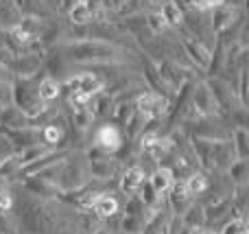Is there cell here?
Segmentation results:
<instances>
[{
	"mask_svg": "<svg viewBox=\"0 0 249 234\" xmlns=\"http://www.w3.org/2000/svg\"><path fill=\"white\" fill-rule=\"evenodd\" d=\"M2 39H4V29H0V48H2Z\"/></svg>",
	"mask_w": 249,
	"mask_h": 234,
	"instance_id": "cell-33",
	"label": "cell"
},
{
	"mask_svg": "<svg viewBox=\"0 0 249 234\" xmlns=\"http://www.w3.org/2000/svg\"><path fill=\"white\" fill-rule=\"evenodd\" d=\"M155 68H158L160 79L164 81V86H166V88H181L186 83L184 81V72H186V70L181 68L175 59L164 57L160 64H155Z\"/></svg>",
	"mask_w": 249,
	"mask_h": 234,
	"instance_id": "cell-5",
	"label": "cell"
},
{
	"mask_svg": "<svg viewBox=\"0 0 249 234\" xmlns=\"http://www.w3.org/2000/svg\"><path fill=\"white\" fill-rule=\"evenodd\" d=\"M142 186H144V171H142L140 166H131V169L123 175L121 188L127 195H133V193H138Z\"/></svg>",
	"mask_w": 249,
	"mask_h": 234,
	"instance_id": "cell-13",
	"label": "cell"
},
{
	"mask_svg": "<svg viewBox=\"0 0 249 234\" xmlns=\"http://www.w3.org/2000/svg\"><path fill=\"white\" fill-rule=\"evenodd\" d=\"M136 112L142 118H160L168 112V101L162 94L146 90L136 99Z\"/></svg>",
	"mask_w": 249,
	"mask_h": 234,
	"instance_id": "cell-3",
	"label": "cell"
},
{
	"mask_svg": "<svg viewBox=\"0 0 249 234\" xmlns=\"http://www.w3.org/2000/svg\"><path fill=\"white\" fill-rule=\"evenodd\" d=\"M193 108L197 109V114H210L212 109L216 108L214 105V99H212L210 90H208L206 83H199L197 88H195V94H193Z\"/></svg>",
	"mask_w": 249,
	"mask_h": 234,
	"instance_id": "cell-10",
	"label": "cell"
},
{
	"mask_svg": "<svg viewBox=\"0 0 249 234\" xmlns=\"http://www.w3.org/2000/svg\"><path fill=\"white\" fill-rule=\"evenodd\" d=\"M193 234H208L203 228H193Z\"/></svg>",
	"mask_w": 249,
	"mask_h": 234,
	"instance_id": "cell-32",
	"label": "cell"
},
{
	"mask_svg": "<svg viewBox=\"0 0 249 234\" xmlns=\"http://www.w3.org/2000/svg\"><path fill=\"white\" fill-rule=\"evenodd\" d=\"M61 55L79 64H121L124 59L123 48L116 44L99 42V39H79L61 46Z\"/></svg>",
	"mask_w": 249,
	"mask_h": 234,
	"instance_id": "cell-1",
	"label": "cell"
},
{
	"mask_svg": "<svg viewBox=\"0 0 249 234\" xmlns=\"http://www.w3.org/2000/svg\"><path fill=\"white\" fill-rule=\"evenodd\" d=\"M92 171H94L96 175H107L109 171H112V166H109L107 160H94L92 162Z\"/></svg>",
	"mask_w": 249,
	"mask_h": 234,
	"instance_id": "cell-28",
	"label": "cell"
},
{
	"mask_svg": "<svg viewBox=\"0 0 249 234\" xmlns=\"http://www.w3.org/2000/svg\"><path fill=\"white\" fill-rule=\"evenodd\" d=\"M181 51L184 55H188V59L193 61V66H197L199 70H206L208 68V61H210V48L199 44L197 39L193 37H184L181 39Z\"/></svg>",
	"mask_w": 249,
	"mask_h": 234,
	"instance_id": "cell-6",
	"label": "cell"
},
{
	"mask_svg": "<svg viewBox=\"0 0 249 234\" xmlns=\"http://www.w3.org/2000/svg\"><path fill=\"white\" fill-rule=\"evenodd\" d=\"M221 234H249L245 219H232V221L223 228V232Z\"/></svg>",
	"mask_w": 249,
	"mask_h": 234,
	"instance_id": "cell-24",
	"label": "cell"
},
{
	"mask_svg": "<svg viewBox=\"0 0 249 234\" xmlns=\"http://www.w3.org/2000/svg\"><path fill=\"white\" fill-rule=\"evenodd\" d=\"M121 131L114 125H103L96 131V144H99L103 151H116L121 147Z\"/></svg>",
	"mask_w": 249,
	"mask_h": 234,
	"instance_id": "cell-9",
	"label": "cell"
},
{
	"mask_svg": "<svg viewBox=\"0 0 249 234\" xmlns=\"http://www.w3.org/2000/svg\"><path fill=\"white\" fill-rule=\"evenodd\" d=\"M64 59L66 57L61 55V51H51L48 55H44V64H42V68H44V72H46V77H51V79H57V74H61L64 72Z\"/></svg>",
	"mask_w": 249,
	"mask_h": 234,
	"instance_id": "cell-15",
	"label": "cell"
},
{
	"mask_svg": "<svg viewBox=\"0 0 249 234\" xmlns=\"http://www.w3.org/2000/svg\"><path fill=\"white\" fill-rule=\"evenodd\" d=\"M59 94H61V86H59V81L57 79H51V77H42L39 79V83H37V99H39V103H51V101H55V99H59Z\"/></svg>",
	"mask_w": 249,
	"mask_h": 234,
	"instance_id": "cell-12",
	"label": "cell"
},
{
	"mask_svg": "<svg viewBox=\"0 0 249 234\" xmlns=\"http://www.w3.org/2000/svg\"><path fill=\"white\" fill-rule=\"evenodd\" d=\"M173 188V195H171V199H173V206L175 208H179V213H181V206L188 201V195H186V188H184V182H179V184H175V186H171Z\"/></svg>",
	"mask_w": 249,
	"mask_h": 234,
	"instance_id": "cell-22",
	"label": "cell"
},
{
	"mask_svg": "<svg viewBox=\"0 0 249 234\" xmlns=\"http://www.w3.org/2000/svg\"><path fill=\"white\" fill-rule=\"evenodd\" d=\"M42 2L46 4L51 11H57V9H59V0H42Z\"/></svg>",
	"mask_w": 249,
	"mask_h": 234,
	"instance_id": "cell-31",
	"label": "cell"
},
{
	"mask_svg": "<svg viewBox=\"0 0 249 234\" xmlns=\"http://www.w3.org/2000/svg\"><path fill=\"white\" fill-rule=\"evenodd\" d=\"M22 13L18 11V7L13 4V0H0V29H11L20 22Z\"/></svg>",
	"mask_w": 249,
	"mask_h": 234,
	"instance_id": "cell-14",
	"label": "cell"
},
{
	"mask_svg": "<svg viewBox=\"0 0 249 234\" xmlns=\"http://www.w3.org/2000/svg\"><path fill=\"white\" fill-rule=\"evenodd\" d=\"M22 166V162H20V158H9L7 162H2L0 164V175H4V178H9L11 173H16L18 169Z\"/></svg>",
	"mask_w": 249,
	"mask_h": 234,
	"instance_id": "cell-26",
	"label": "cell"
},
{
	"mask_svg": "<svg viewBox=\"0 0 249 234\" xmlns=\"http://www.w3.org/2000/svg\"><path fill=\"white\" fill-rule=\"evenodd\" d=\"M42 64H44V53H24V55L13 57L9 72H13L16 77H35L42 70Z\"/></svg>",
	"mask_w": 249,
	"mask_h": 234,
	"instance_id": "cell-4",
	"label": "cell"
},
{
	"mask_svg": "<svg viewBox=\"0 0 249 234\" xmlns=\"http://www.w3.org/2000/svg\"><path fill=\"white\" fill-rule=\"evenodd\" d=\"M42 136H44V140H46L48 144L59 143V140H61V127H57V125H53V123H51V125L44 127Z\"/></svg>",
	"mask_w": 249,
	"mask_h": 234,
	"instance_id": "cell-25",
	"label": "cell"
},
{
	"mask_svg": "<svg viewBox=\"0 0 249 234\" xmlns=\"http://www.w3.org/2000/svg\"><path fill=\"white\" fill-rule=\"evenodd\" d=\"M234 140H236V144H232L234 149H236V153L241 158H245L247 156V131L243 129H236V134H234Z\"/></svg>",
	"mask_w": 249,
	"mask_h": 234,
	"instance_id": "cell-23",
	"label": "cell"
},
{
	"mask_svg": "<svg viewBox=\"0 0 249 234\" xmlns=\"http://www.w3.org/2000/svg\"><path fill=\"white\" fill-rule=\"evenodd\" d=\"M37 83H39V74H35V77H16L11 83V101L16 103L13 108H18L29 118L37 116L46 108L37 99Z\"/></svg>",
	"mask_w": 249,
	"mask_h": 234,
	"instance_id": "cell-2",
	"label": "cell"
},
{
	"mask_svg": "<svg viewBox=\"0 0 249 234\" xmlns=\"http://www.w3.org/2000/svg\"><path fill=\"white\" fill-rule=\"evenodd\" d=\"M179 2H188V0H179Z\"/></svg>",
	"mask_w": 249,
	"mask_h": 234,
	"instance_id": "cell-35",
	"label": "cell"
},
{
	"mask_svg": "<svg viewBox=\"0 0 249 234\" xmlns=\"http://www.w3.org/2000/svg\"><path fill=\"white\" fill-rule=\"evenodd\" d=\"M68 20H70V24H72V26H83V24H90V22H94V18H92L90 9L86 7V2H77L68 11Z\"/></svg>",
	"mask_w": 249,
	"mask_h": 234,
	"instance_id": "cell-20",
	"label": "cell"
},
{
	"mask_svg": "<svg viewBox=\"0 0 249 234\" xmlns=\"http://www.w3.org/2000/svg\"><path fill=\"white\" fill-rule=\"evenodd\" d=\"M11 195H9L7 191H0V213H9V208H11Z\"/></svg>",
	"mask_w": 249,
	"mask_h": 234,
	"instance_id": "cell-29",
	"label": "cell"
},
{
	"mask_svg": "<svg viewBox=\"0 0 249 234\" xmlns=\"http://www.w3.org/2000/svg\"><path fill=\"white\" fill-rule=\"evenodd\" d=\"M238 11L234 4H219L212 13V20H210V33H223L228 26H232L234 22L238 20Z\"/></svg>",
	"mask_w": 249,
	"mask_h": 234,
	"instance_id": "cell-7",
	"label": "cell"
},
{
	"mask_svg": "<svg viewBox=\"0 0 249 234\" xmlns=\"http://www.w3.org/2000/svg\"><path fill=\"white\" fill-rule=\"evenodd\" d=\"M77 2H79V0H59V9H61L64 13H68Z\"/></svg>",
	"mask_w": 249,
	"mask_h": 234,
	"instance_id": "cell-30",
	"label": "cell"
},
{
	"mask_svg": "<svg viewBox=\"0 0 249 234\" xmlns=\"http://www.w3.org/2000/svg\"><path fill=\"white\" fill-rule=\"evenodd\" d=\"M0 112H2V105H0Z\"/></svg>",
	"mask_w": 249,
	"mask_h": 234,
	"instance_id": "cell-36",
	"label": "cell"
},
{
	"mask_svg": "<svg viewBox=\"0 0 249 234\" xmlns=\"http://www.w3.org/2000/svg\"><path fill=\"white\" fill-rule=\"evenodd\" d=\"M160 16H162V20L166 22V26H173V29H181V24H184V11L179 9V4L171 2V0H164L162 4H160Z\"/></svg>",
	"mask_w": 249,
	"mask_h": 234,
	"instance_id": "cell-11",
	"label": "cell"
},
{
	"mask_svg": "<svg viewBox=\"0 0 249 234\" xmlns=\"http://www.w3.org/2000/svg\"><path fill=\"white\" fill-rule=\"evenodd\" d=\"M9 101H11V83L0 79V105L9 103Z\"/></svg>",
	"mask_w": 249,
	"mask_h": 234,
	"instance_id": "cell-27",
	"label": "cell"
},
{
	"mask_svg": "<svg viewBox=\"0 0 249 234\" xmlns=\"http://www.w3.org/2000/svg\"><path fill=\"white\" fill-rule=\"evenodd\" d=\"M149 186L153 188L155 195H164V193H168L173 186V173L168 169H158L153 175H151Z\"/></svg>",
	"mask_w": 249,
	"mask_h": 234,
	"instance_id": "cell-16",
	"label": "cell"
},
{
	"mask_svg": "<svg viewBox=\"0 0 249 234\" xmlns=\"http://www.w3.org/2000/svg\"><path fill=\"white\" fill-rule=\"evenodd\" d=\"M206 186H208V180H206V175H201V173H193V175H190V178L184 182L186 195H188V197L201 195V193L206 191Z\"/></svg>",
	"mask_w": 249,
	"mask_h": 234,
	"instance_id": "cell-21",
	"label": "cell"
},
{
	"mask_svg": "<svg viewBox=\"0 0 249 234\" xmlns=\"http://www.w3.org/2000/svg\"><path fill=\"white\" fill-rule=\"evenodd\" d=\"M0 121L9 127H18V129H22V127H26V123H29L31 118L24 116L18 108H2V112H0Z\"/></svg>",
	"mask_w": 249,
	"mask_h": 234,
	"instance_id": "cell-19",
	"label": "cell"
},
{
	"mask_svg": "<svg viewBox=\"0 0 249 234\" xmlns=\"http://www.w3.org/2000/svg\"><path fill=\"white\" fill-rule=\"evenodd\" d=\"M223 68H225V46L221 44V39H216L214 51H210V61H208L206 72L210 77H216V74L223 72Z\"/></svg>",
	"mask_w": 249,
	"mask_h": 234,
	"instance_id": "cell-17",
	"label": "cell"
},
{
	"mask_svg": "<svg viewBox=\"0 0 249 234\" xmlns=\"http://www.w3.org/2000/svg\"><path fill=\"white\" fill-rule=\"evenodd\" d=\"M142 149H144V153H149L153 160H162L168 153V149H171V140L162 138V136H158V134H146L144 138H142Z\"/></svg>",
	"mask_w": 249,
	"mask_h": 234,
	"instance_id": "cell-8",
	"label": "cell"
},
{
	"mask_svg": "<svg viewBox=\"0 0 249 234\" xmlns=\"http://www.w3.org/2000/svg\"><path fill=\"white\" fill-rule=\"evenodd\" d=\"M79 2H83V0H79Z\"/></svg>",
	"mask_w": 249,
	"mask_h": 234,
	"instance_id": "cell-37",
	"label": "cell"
},
{
	"mask_svg": "<svg viewBox=\"0 0 249 234\" xmlns=\"http://www.w3.org/2000/svg\"><path fill=\"white\" fill-rule=\"evenodd\" d=\"M149 2H151V4H162L164 0H149Z\"/></svg>",
	"mask_w": 249,
	"mask_h": 234,
	"instance_id": "cell-34",
	"label": "cell"
},
{
	"mask_svg": "<svg viewBox=\"0 0 249 234\" xmlns=\"http://www.w3.org/2000/svg\"><path fill=\"white\" fill-rule=\"evenodd\" d=\"M92 208H94V213L99 215V217L109 219V217H114V215L118 213V201L114 199L112 195H99Z\"/></svg>",
	"mask_w": 249,
	"mask_h": 234,
	"instance_id": "cell-18",
	"label": "cell"
}]
</instances>
